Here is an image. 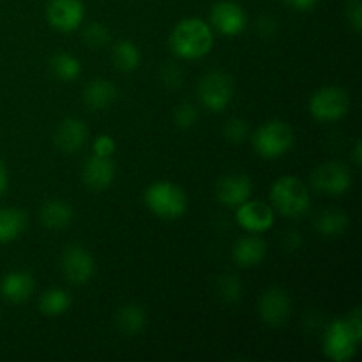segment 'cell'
<instances>
[{
    "instance_id": "7402d4cb",
    "label": "cell",
    "mask_w": 362,
    "mask_h": 362,
    "mask_svg": "<svg viewBox=\"0 0 362 362\" xmlns=\"http://www.w3.org/2000/svg\"><path fill=\"white\" fill-rule=\"evenodd\" d=\"M27 226V216L20 209H0V244L18 239Z\"/></svg>"
},
{
    "instance_id": "e575fe53",
    "label": "cell",
    "mask_w": 362,
    "mask_h": 362,
    "mask_svg": "<svg viewBox=\"0 0 362 362\" xmlns=\"http://www.w3.org/2000/svg\"><path fill=\"white\" fill-rule=\"evenodd\" d=\"M258 28H260V34L271 35L274 34L276 30V21L272 20L271 16H262L260 20H258Z\"/></svg>"
},
{
    "instance_id": "603a6c76",
    "label": "cell",
    "mask_w": 362,
    "mask_h": 362,
    "mask_svg": "<svg viewBox=\"0 0 362 362\" xmlns=\"http://www.w3.org/2000/svg\"><path fill=\"white\" fill-rule=\"evenodd\" d=\"M113 66L120 73H133L140 66V49L131 41H120L113 46Z\"/></svg>"
},
{
    "instance_id": "83f0119b",
    "label": "cell",
    "mask_w": 362,
    "mask_h": 362,
    "mask_svg": "<svg viewBox=\"0 0 362 362\" xmlns=\"http://www.w3.org/2000/svg\"><path fill=\"white\" fill-rule=\"evenodd\" d=\"M83 41L87 42L90 48H103V46L108 45L110 41V30L103 23H94L87 25L83 30Z\"/></svg>"
},
{
    "instance_id": "e0dca14e",
    "label": "cell",
    "mask_w": 362,
    "mask_h": 362,
    "mask_svg": "<svg viewBox=\"0 0 362 362\" xmlns=\"http://www.w3.org/2000/svg\"><path fill=\"white\" fill-rule=\"evenodd\" d=\"M34 285V278L28 272L14 271L4 276L2 283H0V292H2L4 299H7L9 303L20 304L32 296Z\"/></svg>"
},
{
    "instance_id": "52a82bcc",
    "label": "cell",
    "mask_w": 362,
    "mask_h": 362,
    "mask_svg": "<svg viewBox=\"0 0 362 362\" xmlns=\"http://www.w3.org/2000/svg\"><path fill=\"white\" fill-rule=\"evenodd\" d=\"M198 95L202 105L211 112H221L230 105L233 98V81L223 71H211L202 78L198 85Z\"/></svg>"
},
{
    "instance_id": "ac0fdd59",
    "label": "cell",
    "mask_w": 362,
    "mask_h": 362,
    "mask_svg": "<svg viewBox=\"0 0 362 362\" xmlns=\"http://www.w3.org/2000/svg\"><path fill=\"white\" fill-rule=\"evenodd\" d=\"M267 253V244L258 235H247L237 240L233 246V260L239 267H255L260 264Z\"/></svg>"
},
{
    "instance_id": "d4e9b609",
    "label": "cell",
    "mask_w": 362,
    "mask_h": 362,
    "mask_svg": "<svg viewBox=\"0 0 362 362\" xmlns=\"http://www.w3.org/2000/svg\"><path fill=\"white\" fill-rule=\"evenodd\" d=\"M49 69L55 74L59 80L62 81H74L81 73V64L76 57L69 55V53H57L52 60H49Z\"/></svg>"
},
{
    "instance_id": "ba28073f",
    "label": "cell",
    "mask_w": 362,
    "mask_h": 362,
    "mask_svg": "<svg viewBox=\"0 0 362 362\" xmlns=\"http://www.w3.org/2000/svg\"><path fill=\"white\" fill-rule=\"evenodd\" d=\"M60 267L67 281L73 285H83L94 276L95 262L85 247L67 246L60 257Z\"/></svg>"
},
{
    "instance_id": "30bf717a",
    "label": "cell",
    "mask_w": 362,
    "mask_h": 362,
    "mask_svg": "<svg viewBox=\"0 0 362 362\" xmlns=\"http://www.w3.org/2000/svg\"><path fill=\"white\" fill-rule=\"evenodd\" d=\"M85 16L81 0H49L46 18L49 25L60 32H73L80 27Z\"/></svg>"
},
{
    "instance_id": "44dd1931",
    "label": "cell",
    "mask_w": 362,
    "mask_h": 362,
    "mask_svg": "<svg viewBox=\"0 0 362 362\" xmlns=\"http://www.w3.org/2000/svg\"><path fill=\"white\" fill-rule=\"evenodd\" d=\"M115 324L117 329L126 336H136L144 331L145 324H147V317H145V311L140 306L126 304V306L117 311Z\"/></svg>"
},
{
    "instance_id": "cb8c5ba5",
    "label": "cell",
    "mask_w": 362,
    "mask_h": 362,
    "mask_svg": "<svg viewBox=\"0 0 362 362\" xmlns=\"http://www.w3.org/2000/svg\"><path fill=\"white\" fill-rule=\"evenodd\" d=\"M349 226V218L341 211H324L315 219V228L324 237H338Z\"/></svg>"
},
{
    "instance_id": "7a4b0ae2",
    "label": "cell",
    "mask_w": 362,
    "mask_h": 362,
    "mask_svg": "<svg viewBox=\"0 0 362 362\" xmlns=\"http://www.w3.org/2000/svg\"><path fill=\"white\" fill-rule=\"evenodd\" d=\"M214 45L212 28L200 18L179 21L170 35V46L180 59L197 60L207 55Z\"/></svg>"
},
{
    "instance_id": "f1b7e54d",
    "label": "cell",
    "mask_w": 362,
    "mask_h": 362,
    "mask_svg": "<svg viewBox=\"0 0 362 362\" xmlns=\"http://www.w3.org/2000/svg\"><path fill=\"white\" fill-rule=\"evenodd\" d=\"M173 120H175V126L180 127V129H189V127H193L198 120L197 106L191 105V103L179 105L175 113H173Z\"/></svg>"
},
{
    "instance_id": "d6986e66",
    "label": "cell",
    "mask_w": 362,
    "mask_h": 362,
    "mask_svg": "<svg viewBox=\"0 0 362 362\" xmlns=\"http://www.w3.org/2000/svg\"><path fill=\"white\" fill-rule=\"evenodd\" d=\"M117 99V88L112 81L103 80H92L90 83L85 87L83 90V101L94 112H103V110L110 108Z\"/></svg>"
},
{
    "instance_id": "4316f807",
    "label": "cell",
    "mask_w": 362,
    "mask_h": 362,
    "mask_svg": "<svg viewBox=\"0 0 362 362\" xmlns=\"http://www.w3.org/2000/svg\"><path fill=\"white\" fill-rule=\"evenodd\" d=\"M218 290L219 296L223 297V300L226 303H237L240 299V293H243V286L237 276L233 274H225L218 279Z\"/></svg>"
},
{
    "instance_id": "8fae6325",
    "label": "cell",
    "mask_w": 362,
    "mask_h": 362,
    "mask_svg": "<svg viewBox=\"0 0 362 362\" xmlns=\"http://www.w3.org/2000/svg\"><path fill=\"white\" fill-rule=\"evenodd\" d=\"M258 313H260L262 320L272 327H279L285 324L292 315V300L290 296L283 288H269L267 292L262 296L260 303H258Z\"/></svg>"
},
{
    "instance_id": "ffe728a7",
    "label": "cell",
    "mask_w": 362,
    "mask_h": 362,
    "mask_svg": "<svg viewBox=\"0 0 362 362\" xmlns=\"http://www.w3.org/2000/svg\"><path fill=\"white\" fill-rule=\"evenodd\" d=\"M73 219V209L64 200H49L41 209V221L46 228H66Z\"/></svg>"
},
{
    "instance_id": "d6a6232c",
    "label": "cell",
    "mask_w": 362,
    "mask_h": 362,
    "mask_svg": "<svg viewBox=\"0 0 362 362\" xmlns=\"http://www.w3.org/2000/svg\"><path fill=\"white\" fill-rule=\"evenodd\" d=\"M113 152H115V141H113L112 136L101 134V136L95 138V141H94V154L95 156H101V158H112Z\"/></svg>"
},
{
    "instance_id": "836d02e7",
    "label": "cell",
    "mask_w": 362,
    "mask_h": 362,
    "mask_svg": "<svg viewBox=\"0 0 362 362\" xmlns=\"http://www.w3.org/2000/svg\"><path fill=\"white\" fill-rule=\"evenodd\" d=\"M283 2L296 11H311L317 6L318 0H283Z\"/></svg>"
},
{
    "instance_id": "5bb4252c",
    "label": "cell",
    "mask_w": 362,
    "mask_h": 362,
    "mask_svg": "<svg viewBox=\"0 0 362 362\" xmlns=\"http://www.w3.org/2000/svg\"><path fill=\"white\" fill-rule=\"evenodd\" d=\"M251 193H253V184L247 175H226L216 187L218 200L226 207H239L240 204L250 200Z\"/></svg>"
},
{
    "instance_id": "6da1fadb",
    "label": "cell",
    "mask_w": 362,
    "mask_h": 362,
    "mask_svg": "<svg viewBox=\"0 0 362 362\" xmlns=\"http://www.w3.org/2000/svg\"><path fill=\"white\" fill-rule=\"evenodd\" d=\"M362 339V313L356 308L346 318H336L324 336V354L334 362H346L357 352Z\"/></svg>"
},
{
    "instance_id": "8d00e7d4",
    "label": "cell",
    "mask_w": 362,
    "mask_h": 362,
    "mask_svg": "<svg viewBox=\"0 0 362 362\" xmlns=\"http://www.w3.org/2000/svg\"><path fill=\"white\" fill-rule=\"evenodd\" d=\"M7 180H9V179H7V168H6V165H4L2 159H0V197L6 193Z\"/></svg>"
},
{
    "instance_id": "d590c367",
    "label": "cell",
    "mask_w": 362,
    "mask_h": 362,
    "mask_svg": "<svg viewBox=\"0 0 362 362\" xmlns=\"http://www.w3.org/2000/svg\"><path fill=\"white\" fill-rule=\"evenodd\" d=\"M300 244H303V239H300L299 233H297V232H290L288 235L285 237L286 250L293 251V250H297V247H300Z\"/></svg>"
},
{
    "instance_id": "9a60e30c",
    "label": "cell",
    "mask_w": 362,
    "mask_h": 362,
    "mask_svg": "<svg viewBox=\"0 0 362 362\" xmlns=\"http://www.w3.org/2000/svg\"><path fill=\"white\" fill-rule=\"evenodd\" d=\"M115 179V165L112 158H101V156H90L83 166V182L88 189L103 191L112 186Z\"/></svg>"
},
{
    "instance_id": "4fadbf2b",
    "label": "cell",
    "mask_w": 362,
    "mask_h": 362,
    "mask_svg": "<svg viewBox=\"0 0 362 362\" xmlns=\"http://www.w3.org/2000/svg\"><path fill=\"white\" fill-rule=\"evenodd\" d=\"M246 13L243 7L230 0L218 2L211 11V23L225 35H237L246 28Z\"/></svg>"
},
{
    "instance_id": "5b68a950",
    "label": "cell",
    "mask_w": 362,
    "mask_h": 362,
    "mask_svg": "<svg viewBox=\"0 0 362 362\" xmlns=\"http://www.w3.org/2000/svg\"><path fill=\"white\" fill-rule=\"evenodd\" d=\"M293 138L296 134L290 124L283 120H271L258 127L253 136V145L258 156L265 159H276L292 148Z\"/></svg>"
},
{
    "instance_id": "3957f363",
    "label": "cell",
    "mask_w": 362,
    "mask_h": 362,
    "mask_svg": "<svg viewBox=\"0 0 362 362\" xmlns=\"http://www.w3.org/2000/svg\"><path fill=\"white\" fill-rule=\"evenodd\" d=\"M271 200L276 211L286 218H300L310 209V193L299 177L285 175L272 184Z\"/></svg>"
},
{
    "instance_id": "484cf974",
    "label": "cell",
    "mask_w": 362,
    "mask_h": 362,
    "mask_svg": "<svg viewBox=\"0 0 362 362\" xmlns=\"http://www.w3.org/2000/svg\"><path fill=\"white\" fill-rule=\"evenodd\" d=\"M71 297L64 292L62 288H49L46 290L39 300V310L48 317H57L62 315L64 311L69 310Z\"/></svg>"
},
{
    "instance_id": "1f68e13d",
    "label": "cell",
    "mask_w": 362,
    "mask_h": 362,
    "mask_svg": "<svg viewBox=\"0 0 362 362\" xmlns=\"http://www.w3.org/2000/svg\"><path fill=\"white\" fill-rule=\"evenodd\" d=\"M346 18H349V23L352 25L354 30L357 34H361L362 30V4L361 0H350L346 4Z\"/></svg>"
},
{
    "instance_id": "7c38bea8",
    "label": "cell",
    "mask_w": 362,
    "mask_h": 362,
    "mask_svg": "<svg viewBox=\"0 0 362 362\" xmlns=\"http://www.w3.org/2000/svg\"><path fill=\"white\" fill-rule=\"evenodd\" d=\"M237 221L251 233L267 232L274 225V211L258 200H246L237 207Z\"/></svg>"
},
{
    "instance_id": "2e32d148",
    "label": "cell",
    "mask_w": 362,
    "mask_h": 362,
    "mask_svg": "<svg viewBox=\"0 0 362 362\" xmlns=\"http://www.w3.org/2000/svg\"><path fill=\"white\" fill-rule=\"evenodd\" d=\"M87 126L80 119L69 117V119L62 120L60 126L57 127L55 144L66 154H74V152L83 147L85 141H87Z\"/></svg>"
},
{
    "instance_id": "9c48e42d",
    "label": "cell",
    "mask_w": 362,
    "mask_h": 362,
    "mask_svg": "<svg viewBox=\"0 0 362 362\" xmlns=\"http://www.w3.org/2000/svg\"><path fill=\"white\" fill-rule=\"evenodd\" d=\"M311 184L315 189L327 194H343L352 184L349 168L341 163L329 161L318 166L311 175Z\"/></svg>"
},
{
    "instance_id": "f546056e",
    "label": "cell",
    "mask_w": 362,
    "mask_h": 362,
    "mask_svg": "<svg viewBox=\"0 0 362 362\" xmlns=\"http://www.w3.org/2000/svg\"><path fill=\"white\" fill-rule=\"evenodd\" d=\"M247 124L243 119H230L225 126V136L226 140L233 141V144H240L246 140L247 136Z\"/></svg>"
},
{
    "instance_id": "8992f818",
    "label": "cell",
    "mask_w": 362,
    "mask_h": 362,
    "mask_svg": "<svg viewBox=\"0 0 362 362\" xmlns=\"http://www.w3.org/2000/svg\"><path fill=\"white\" fill-rule=\"evenodd\" d=\"M350 108V98L346 90L339 87H324L313 94L310 101V112L320 122H334L345 117Z\"/></svg>"
},
{
    "instance_id": "74e56055",
    "label": "cell",
    "mask_w": 362,
    "mask_h": 362,
    "mask_svg": "<svg viewBox=\"0 0 362 362\" xmlns=\"http://www.w3.org/2000/svg\"><path fill=\"white\" fill-rule=\"evenodd\" d=\"M362 145L361 141H356V147H354V163H356V166H361L362 163Z\"/></svg>"
},
{
    "instance_id": "277c9868",
    "label": "cell",
    "mask_w": 362,
    "mask_h": 362,
    "mask_svg": "<svg viewBox=\"0 0 362 362\" xmlns=\"http://www.w3.org/2000/svg\"><path fill=\"white\" fill-rule=\"evenodd\" d=\"M145 204L158 218L172 219L180 218L187 209L186 193L172 182H156L145 191Z\"/></svg>"
},
{
    "instance_id": "4dcf8cb0",
    "label": "cell",
    "mask_w": 362,
    "mask_h": 362,
    "mask_svg": "<svg viewBox=\"0 0 362 362\" xmlns=\"http://www.w3.org/2000/svg\"><path fill=\"white\" fill-rule=\"evenodd\" d=\"M161 80L168 88L180 87V85H182V71H180L175 64H168V66L163 67Z\"/></svg>"
}]
</instances>
